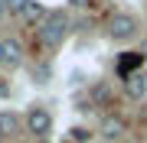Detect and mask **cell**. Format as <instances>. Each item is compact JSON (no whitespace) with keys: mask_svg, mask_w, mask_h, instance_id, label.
<instances>
[{"mask_svg":"<svg viewBox=\"0 0 147 143\" xmlns=\"http://www.w3.org/2000/svg\"><path fill=\"white\" fill-rule=\"evenodd\" d=\"M26 130H30L36 140H46V133L53 130V114H49L46 107H30V114H26Z\"/></svg>","mask_w":147,"mask_h":143,"instance_id":"3957f363","label":"cell"},{"mask_svg":"<svg viewBox=\"0 0 147 143\" xmlns=\"http://www.w3.org/2000/svg\"><path fill=\"white\" fill-rule=\"evenodd\" d=\"M26 7H30V0H7V13L10 16H23Z\"/></svg>","mask_w":147,"mask_h":143,"instance_id":"30bf717a","label":"cell"},{"mask_svg":"<svg viewBox=\"0 0 147 143\" xmlns=\"http://www.w3.org/2000/svg\"><path fill=\"white\" fill-rule=\"evenodd\" d=\"M20 130V117L13 111H0V137H13Z\"/></svg>","mask_w":147,"mask_h":143,"instance_id":"ba28073f","label":"cell"},{"mask_svg":"<svg viewBox=\"0 0 147 143\" xmlns=\"http://www.w3.org/2000/svg\"><path fill=\"white\" fill-rule=\"evenodd\" d=\"M144 78H147V72H144Z\"/></svg>","mask_w":147,"mask_h":143,"instance_id":"ffe728a7","label":"cell"},{"mask_svg":"<svg viewBox=\"0 0 147 143\" xmlns=\"http://www.w3.org/2000/svg\"><path fill=\"white\" fill-rule=\"evenodd\" d=\"M3 52H7L3 65H10V69H16V65L23 62V43L20 39H3Z\"/></svg>","mask_w":147,"mask_h":143,"instance_id":"52a82bcc","label":"cell"},{"mask_svg":"<svg viewBox=\"0 0 147 143\" xmlns=\"http://www.w3.org/2000/svg\"><path fill=\"white\" fill-rule=\"evenodd\" d=\"M23 16H26L30 23H39V26H42V23H46V16H49V10L39 3V0H30V7H26V13H23Z\"/></svg>","mask_w":147,"mask_h":143,"instance_id":"9c48e42d","label":"cell"},{"mask_svg":"<svg viewBox=\"0 0 147 143\" xmlns=\"http://www.w3.org/2000/svg\"><path fill=\"white\" fill-rule=\"evenodd\" d=\"M137 52H141V55L147 59V39H141V49H137Z\"/></svg>","mask_w":147,"mask_h":143,"instance_id":"2e32d148","label":"cell"},{"mask_svg":"<svg viewBox=\"0 0 147 143\" xmlns=\"http://www.w3.org/2000/svg\"><path fill=\"white\" fill-rule=\"evenodd\" d=\"M3 94H10V85H7V81H0V98Z\"/></svg>","mask_w":147,"mask_h":143,"instance_id":"5bb4252c","label":"cell"},{"mask_svg":"<svg viewBox=\"0 0 147 143\" xmlns=\"http://www.w3.org/2000/svg\"><path fill=\"white\" fill-rule=\"evenodd\" d=\"M98 137H101V140H118V137H124V120H121L118 114L101 117V124H98Z\"/></svg>","mask_w":147,"mask_h":143,"instance_id":"277c9868","label":"cell"},{"mask_svg":"<svg viewBox=\"0 0 147 143\" xmlns=\"http://www.w3.org/2000/svg\"><path fill=\"white\" fill-rule=\"evenodd\" d=\"M72 140H75V143H88V140H92V133L85 130V127H75V130H72Z\"/></svg>","mask_w":147,"mask_h":143,"instance_id":"7c38bea8","label":"cell"},{"mask_svg":"<svg viewBox=\"0 0 147 143\" xmlns=\"http://www.w3.org/2000/svg\"><path fill=\"white\" fill-rule=\"evenodd\" d=\"M69 29H72L69 13H62V10H49L46 23H42V26H36V36H39V43L46 46V49H59V46L65 43Z\"/></svg>","mask_w":147,"mask_h":143,"instance_id":"6da1fadb","label":"cell"},{"mask_svg":"<svg viewBox=\"0 0 147 143\" xmlns=\"http://www.w3.org/2000/svg\"><path fill=\"white\" fill-rule=\"evenodd\" d=\"M33 78L46 81V78H49V65H39V69H33Z\"/></svg>","mask_w":147,"mask_h":143,"instance_id":"4fadbf2b","label":"cell"},{"mask_svg":"<svg viewBox=\"0 0 147 143\" xmlns=\"http://www.w3.org/2000/svg\"><path fill=\"white\" fill-rule=\"evenodd\" d=\"M92 101H108V85H95L92 88Z\"/></svg>","mask_w":147,"mask_h":143,"instance_id":"8fae6325","label":"cell"},{"mask_svg":"<svg viewBox=\"0 0 147 143\" xmlns=\"http://www.w3.org/2000/svg\"><path fill=\"white\" fill-rule=\"evenodd\" d=\"M7 62V52H3V39H0V65Z\"/></svg>","mask_w":147,"mask_h":143,"instance_id":"e0dca14e","label":"cell"},{"mask_svg":"<svg viewBox=\"0 0 147 143\" xmlns=\"http://www.w3.org/2000/svg\"><path fill=\"white\" fill-rule=\"evenodd\" d=\"M0 16H7V0H0Z\"/></svg>","mask_w":147,"mask_h":143,"instance_id":"ac0fdd59","label":"cell"},{"mask_svg":"<svg viewBox=\"0 0 147 143\" xmlns=\"http://www.w3.org/2000/svg\"><path fill=\"white\" fill-rule=\"evenodd\" d=\"M141 62H144L141 52H121V59H118V75H121V78H131V75H137V72H131V69H137Z\"/></svg>","mask_w":147,"mask_h":143,"instance_id":"8992f818","label":"cell"},{"mask_svg":"<svg viewBox=\"0 0 147 143\" xmlns=\"http://www.w3.org/2000/svg\"><path fill=\"white\" fill-rule=\"evenodd\" d=\"M134 33H137V16H131V13H115L108 20V36L115 39V43H124Z\"/></svg>","mask_w":147,"mask_h":143,"instance_id":"7a4b0ae2","label":"cell"},{"mask_svg":"<svg viewBox=\"0 0 147 143\" xmlns=\"http://www.w3.org/2000/svg\"><path fill=\"white\" fill-rule=\"evenodd\" d=\"M36 143H46V140H36Z\"/></svg>","mask_w":147,"mask_h":143,"instance_id":"d6986e66","label":"cell"},{"mask_svg":"<svg viewBox=\"0 0 147 143\" xmlns=\"http://www.w3.org/2000/svg\"><path fill=\"white\" fill-rule=\"evenodd\" d=\"M124 94L134 98V101H144L147 98V78H144L141 72L131 75V78H124Z\"/></svg>","mask_w":147,"mask_h":143,"instance_id":"5b68a950","label":"cell"},{"mask_svg":"<svg viewBox=\"0 0 147 143\" xmlns=\"http://www.w3.org/2000/svg\"><path fill=\"white\" fill-rule=\"evenodd\" d=\"M69 7H88V0H69Z\"/></svg>","mask_w":147,"mask_h":143,"instance_id":"9a60e30c","label":"cell"}]
</instances>
